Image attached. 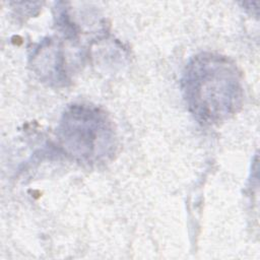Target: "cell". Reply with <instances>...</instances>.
Wrapping results in <instances>:
<instances>
[{
  "label": "cell",
  "instance_id": "1",
  "mask_svg": "<svg viewBox=\"0 0 260 260\" xmlns=\"http://www.w3.org/2000/svg\"><path fill=\"white\" fill-rule=\"evenodd\" d=\"M186 104L202 124H216L241 107L243 88L240 72L228 58L202 53L186 67L182 79Z\"/></svg>",
  "mask_w": 260,
  "mask_h": 260
},
{
  "label": "cell",
  "instance_id": "2",
  "mask_svg": "<svg viewBox=\"0 0 260 260\" xmlns=\"http://www.w3.org/2000/svg\"><path fill=\"white\" fill-rule=\"evenodd\" d=\"M58 139L69 155L87 164L106 160L116 148L112 122L102 110L89 105L74 104L66 109Z\"/></svg>",
  "mask_w": 260,
  "mask_h": 260
}]
</instances>
